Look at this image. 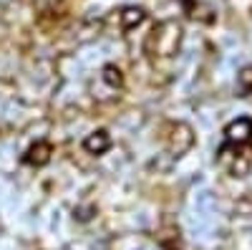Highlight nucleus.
I'll list each match as a JSON object with an SVG mask.
<instances>
[{"label":"nucleus","instance_id":"nucleus-1","mask_svg":"<svg viewBox=\"0 0 252 250\" xmlns=\"http://www.w3.org/2000/svg\"><path fill=\"white\" fill-rule=\"evenodd\" d=\"M179 43H182V28L174 20H164L149 33L144 48L152 56H174L179 51Z\"/></svg>","mask_w":252,"mask_h":250},{"label":"nucleus","instance_id":"nucleus-2","mask_svg":"<svg viewBox=\"0 0 252 250\" xmlns=\"http://www.w3.org/2000/svg\"><path fill=\"white\" fill-rule=\"evenodd\" d=\"M166 142H169V154L172 157H182V154H187L189 149L194 147V132L184 121L172 124V132H169V137H166Z\"/></svg>","mask_w":252,"mask_h":250},{"label":"nucleus","instance_id":"nucleus-3","mask_svg":"<svg viewBox=\"0 0 252 250\" xmlns=\"http://www.w3.org/2000/svg\"><path fill=\"white\" fill-rule=\"evenodd\" d=\"M224 137H227L229 144H237V147H242V144H250V142H252V119H250V116L235 119V121L224 129Z\"/></svg>","mask_w":252,"mask_h":250},{"label":"nucleus","instance_id":"nucleus-4","mask_svg":"<svg viewBox=\"0 0 252 250\" xmlns=\"http://www.w3.org/2000/svg\"><path fill=\"white\" fill-rule=\"evenodd\" d=\"M83 149L94 157H101L111 149V137L106 129H98V132H91L86 139H83Z\"/></svg>","mask_w":252,"mask_h":250},{"label":"nucleus","instance_id":"nucleus-5","mask_svg":"<svg viewBox=\"0 0 252 250\" xmlns=\"http://www.w3.org/2000/svg\"><path fill=\"white\" fill-rule=\"evenodd\" d=\"M51 154H53V147L48 142H35L33 147L26 152V162L33 164V167H43L51 162Z\"/></svg>","mask_w":252,"mask_h":250},{"label":"nucleus","instance_id":"nucleus-6","mask_svg":"<svg viewBox=\"0 0 252 250\" xmlns=\"http://www.w3.org/2000/svg\"><path fill=\"white\" fill-rule=\"evenodd\" d=\"M144 20H146V13L141 8H124L121 10V28L124 31H131V28L141 26Z\"/></svg>","mask_w":252,"mask_h":250},{"label":"nucleus","instance_id":"nucleus-7","mask_svg":"<svg viewBox=\"0 0 252 250\" xmlns=\"http://www.w3.org/2000/svg\"><path fill=\"white\" fill-rule=\"evenodd\" d=\"M101 78H103V83H106V86H111V89H121V83H124V73H121V69L114 66V64L103 66Z\"/></svg>","mask_w":252,"mask_h":250},{"label":"nucleus","instance_id":"nucleus-8","mask_svg":"<svg viewBox=\"0 0 252 250\" xmlns=\"http://www.w3.org/2000/svg\"><path fill=\"white\" fill-rule=\"evenodd\" d=\"M250 170H252V162H250V157H242V154H237L232 159V164H229V175L232 177H247Z\"/></svg>","mask_w":252,"mask_h":250},{"label":"nucleus","instance_id":"nucleus-9","mask_svg":"<svg viewBox=\"0 0 252 250\" xmlns=\"http://www.w3.org/2000/svg\"><path fill=\"white\" fill-rule=\"evenodd\" d=\"M237 86H240L242 96L252 94V66H245V69L237 73Z\"/></svg>","mask_w":252,"mask_h":250},{"label":"nucleus","instance_id":"nucleus-10","mask_svg":"<svg viewBox=\"0 0 252 250\" xmlns=\"http://www.w3.org/2000/svg\"><path fill=\"white\" fill-rule=\"evenodd\" d=\"M235 213L237 215H252V195H242L235 202Z\"/></svg>","mask_w":252,"mask_h":250},{"label":"nucleus","instance_id":"nucleus-11","mask_svg":"<svg viewBox=\"0 0 252 250\" xmlns=\"http://www.w3.org/2000/svg\"><path fill=\"white\" fill-rule=\"evenodd\" d=\"M96 215V205H86V207H76L73 210V217L78 220V222H86V220H91Z\"/></svg>","mask_w":252,"mask_h":250}]
</instances>
